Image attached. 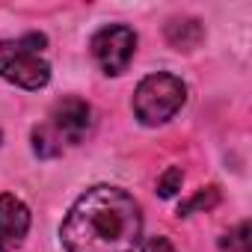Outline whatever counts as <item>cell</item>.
Wrapping results in <instances>:
<instances>
[{
	"mask_svg": "<svg viewBox=\"0 0 252 252\" xmlns=\"http://www.w3.org/2000/svg\"><path fill=\"white\" fill-rule=\"evenodd\" d=\"M202 39H205V30L196 18H175L166 24V42L175 51H193L202 45Z\"/></svg>",
	"mask_w": 252,
	"mask_h": 252,
	"instance_id": "cell-7",
	"label": "cell"
},
{
	"mask_svg": "<svg viewBox=\"0 0 252 252\" xmlns=\"http://www.w3.org/2000/svg\"><path fill=\"white\" fill-rule=\"evenodd\" d=\"M143 252H175V246L169 243V237H149Z\"/></svg>",
	"mask_w": 252,
	"mask_h": 252,
	"instance_id": "cell-11",
	"label": "cell"
},
{
	"mask_svg": "<svg viewBox=\"0 0 252 252\" xmlns=\"http://www.w3.org/2000/svg\"><path fill=\"white\" fill-rule=\"evenodd\" d=\"M89 131H92V107L83 98H63L33 131V152L39 158H57L65 149L80 146L89 137Z\"/></svg>",
	"mask_w": 252,
	"mask_h": 252,
	"instance_id": "cell-2",
	"label": "cell"
},
{
	"mask_svg": "<svg viewBox=\"0 0 252 252\" xmlns=\"http://www.w3.org/2000/svg\"><path fill=\"white\" fill-rule=\"evenodd\" d=\"M27 231H30V208L15 193H3L0 196V252L18 249Z\"/></svg>",
	"mask_w": 252,
	"mask_h": 252,
	"instance_id": "cell-6",
	"label": "cell"
},
{
	"mask_svg": "<svg viewBox=\"0 0 252 252\" xmlns=\"http://www.w3.org/2000/svg\"><path fill=\"white\" fill-rule=\"evenodd\" d=\"M181 181H184V172H181L178 166H169V169L160 175V181H158V193H160L163 199H169V196H175V193L181 190Z\"/></svg>",
	"mask_w": 252,
	"mask_h": 252,
	"instance_id": "cell-10",
	"label": "cell"
},
{
	"mask_svg": "<svg viewBox=\"0 0 252 252\" xmlns=\"http://www.w3.org/2000/svg\"><path fill=\"white\" fill-rule=\"evenodd\" d=\"M140 234L143 214L137 199L110 184L89 187L60 225L65 252H134Z\"/></svg>",
	"mask_w": 252,
	"mask_h": 252,
	"instance_id": "cell-1",
	"label": "cell"
},
{
	"mask_svg": "<svg viewBox=\"0 0 252 252\" xmlns=\"http://www.w3.org/2000/svg\"><path fill=\"white\" fill-rule=\"evenodd\" d=\"M217 202H220V187H205V190H199L193 199H187V202L178 205V217H190V214H196V211H211Z\"/></svg>",
	"mask_w": 252,
	"mask_h": 252,
	"instance_id": "cell-8",
	"label": "cell"
},
{
	"mask_svg": "<svg viewBox=\"0 0 252 252\" xmlns=\"http://www.w3.org/2000/svg\"><path fill=\"white\" fill-rule=\"evenodd\" d=\"M220 246H222L225 252H249V249H252V240H249V222L243 220L237 228H231L228 234H222Z\"/></svg>",
	"mask_w": 252,
	"mask_h": 252,
	"instance_id": "cell-9",
	"label": "cell"
},
{
	"mask_svg": "<svg viewBox=\"0 0 252 252\" xmlns=\"http://www.w3.org/2000/svg\"><path fill=\"white\" fill-rule=\"evenodd\" d=\"M89 48L104 74H122V71H128L137 54V33L125 24H110L92 36Z\"/></svg>",
	"mask_w": 252,
	"mask_h": 252,
	"instance_id": "cell-5",
	"label": "cell"
},
{
	"mask_svg": "<svg viewBox=\"0 0 252 252\" xmlns=\"http://www.w3.org/2000/svg\"><path fill=\"white\" fill-rule=\"evenodd\" d=\"M184 101H187L184 80L169 71H158L140 80L134 92V113L143 125H163L184 107Z\"/></svg>",
	"mask_w": 252,
	"mask_h": 252,
	"instance_id": "cell-4",
	"label": "cell"
},
{
	"mask_svg": "<svg viewBox=\"0 0 252 252\" xmlns=\"http://www.w3.org/2000/svg\"><path fill=\"white\" fill-rule=\"evenodd\" d=\"M48 39L42 33H27L0 42V77L21 89H42L51 80V65L45 60Z\"/></svg>",
	"mask_w": 252,
	"mask_h": 252,
	"instance_id": "cell-3",
	"label": "cell"
}]
</instances>
